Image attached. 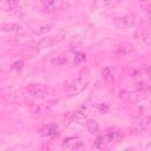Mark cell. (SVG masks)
Returning a JSON list of instances; mask_svg holds the SVG:
<instances>
[{
    "label": "cell",
    "mask_w": 151,
    "mask_h": 151,
    "mask_svg": "<svg viewBox=\"0 0 151 151\" xmlns=\"http://www.w3.org/2000/svg\"><path fill=\"white\" fill-rule=\"evenodd\" d=\"M134 51L133 46L129 42H123V44H119L114 51L117 57H126V55H130L132 52Z\"/></svg>",
    "instance_id": "10"
},
{
    "label": "cell",
    "mask_w": 151,
    "mask_h": 151,
    "mask_svg": "<svg viewBox=\"0 0 151 151\" xmlns=\"http://www.w3.org/2000/svg\"><path fill=\"white\" fill-rule=\"evenodd\" d=\"M26 90H27L28 94L34 98H44L48 92L47 86L44 84H31L27 86Z\"/></svg>",
    "instance_id": "4"
},
{
    "label": "cell",
    "mask_w": 151,
    "mask_h": 151,
    "mask_svg": "<svg viewBox=\"0 0 151 151\" xmlns=\"http://www.w3.org/2000/svg\"><path fill=\"white\" fill-rule=\"evenodd\" d=\"M65 120L67 124H86V122H87L85 114L79 111L67 113L65 116Z\"/></svg>",
    "instance_id": "6"
},
{
    "label": "cell",
    "mask_w": 151,
    "mask_h": 151,
    "mask_svg": "<svg viewBox=\"0 0 151 151\" xmlns=\"http://www.w3.org/2000/svg\"><path fill=\"white\" fill-rule=\"evenodd\" d=\"M61 145L63 147H66L70 150H79L84 146V142L78 137H70V138H66Z\"/></svg>",
    "instance_id": "9"
},
{
    "label": "cell",
    "mask_w": 151,
    "mask_h": 151,
    "mask_svg": "<svg viewBox=\"0 0 151 151\" xmlns=\"http://www.w3.org/2000/svg\"><path fill=\"white\" fill-rule=\"evenodd\" d=\"M6 5L9 11H17L20 8V1L19 0H6Z\"/></svg>",
    "instance_id": "18"
},
{
    "label": "cell",
    "mask_w": 151,
    "mask_h": 151,
    "mask_svg": "<svg viewBox=\"0 0 151 151\" xmlns=\"http://www.w3.org/2000/svg\"><path fill=\"white\" fill-rule=\"evenodd\" d=\"M83 60H85V55H84V54H78L77 57H74V63H76V64H79V63H81Z\"/></svg>",
    "instance_id": "21"
},
{
    "label": "cell",
    "mask_w": 151,
    "mask_h": 151,
    "mask_svg": "<svg viewBox=\"0 0 151 151\" xmlns=\"http://www.w3.org/2000/svg\"><path fill=\"white\" fill-rule=\"evenodd\" d=\"M58 126L54 124H50L46 125L42 130H41V136L42 137H47V138H53L55 136H58Z\"/></svg>",
    "instance_id": "11"
},
{
    "label": "cell",
    "mask_w": 151,
    "mask_h": 151,
    "mask_svg": "<svg viewBox=\"0 0 151 151\" xmlns=\"http://www.w3.org/2000/svg\"><path fill=\"white\" fill-rule=\"evenodd\" d=\"M86 127H87V130L91 134H94L99 130V124L96 120H87L86 122Z\"/></svg>",
    "instance_id": "17"
},
{
    "label": "cell",
    "mask_w": 151,
    "mask_h": 151,
    "mask_svg": "<svg viewBox=\"0 0 151 151\" xmlns=\"http://www.w3.org/2000/svg\"><path fill=\"white\" fill-rule=\"evenodd\" d=\"M123 137H124V132L123 131H118V130L110 131V132H106L104 134H100L96 139L93 146L97 147V149H103V147H105L109 144L120 142L123 139Z\"/></svg>",
    "instance_id": "1"
},
{
    "label": "cell",
    "mask_w": 151,
    "mask_h": 151,
    "mask_svg": "<svg viewBox=\"0 0 151 151\" xmlns=\"http://www.w3.org/2000/svg\"><path fill=\"white\" fill-rule=\"evenodd\" d=\"M68 61V58L66 54H60L59 57L52 59V65L53 66H63V65H66Z\"/></svg>",
    "instance_id": "15"
},
{
    "label": "cell",
    "mask_w": 151,
    "mask_h": 151,
    "mask_svg": "<svg viewBox=\"0 0 151 151\" xmlns=\"http://www.w3.org/2000/svg\"><path fill=\"white\" fill-rule=\"evenodd\" d=\"M63 35H48V37H44L41 38L39 41H33L32 44V48L34 50H42V48H47L53 46L54 44H57L59 40H61Z\"/></svg>",
    "instance_id": "3"
},
{
    "label": "cell",
    "mask_w": 151,
    "mask_h": 151,
    "mask_svg": "<svg viewBox=\"0 0 151 151\" xmlns=\"http://www.w3.org/2000/svg\"><path fill=\"white\" fill-rule=\"evenodd\" d=\"M101 77L104 79L105 83L107 84H112L113 80H114V71L112 67H105L103 71H101Z\"/></svg>",
    "instance_id": "13"
},
{
    "label": "cell",
    "mask_w": 151,
    "mask_h": 151,
    "mask_svg": "<svg viewBox=\"0 0 151 151\" xmlns=\"http://www.w3.org/2000/svg\"><path fill=\"white\" fill-rule=\"evenodd\" d=\"M2 31L9 33H20L22 32V26L17 22H7L2 26Z\"/></svg>",
    "instance_id": "12"
},
{
    "label": "cell",
    "mask_w": 151,
    "mask_h": 151,
    "mask_svg": "<svg viewBox=\"0 0 151 151\" xmlns=\"http://www.w3.org/2000/svg\"><path fill=\"white\" fill-rule=\"evenodd\" d=\"M22 66H24V63H22L21 60H19V61H15V63L12 65V68H13V70H17V71H20V70L22 68Z\"/></svg>",
    "instance_id": "20"
},
{
    "label": "cell",
    "mask_w": 151,
    "mask_h": 151,
    "mask_svg": "<svg viewBox=\"0 0 151 151\" xmlns=\"http://www.w3.org/2000/svg\"><path fill=\"white\" fill-rule=\"evenodd\" d=\"M144 70H145V72L147 73L149 78L151 79V65H145V66H144Z\"/></svg>",
    "instance_id": "22"
},
{
    "label": "cell",
    "mask_w": 151,
    "mask_h": 151,
    "mask_svg": "<svg viewBox=\"0 0 151 151\" xmlns=\"http://www.w3.org/2000/svg\"><path fill=\"white\" fill-rule=\"evenodd\" d=\"M33 39L31 38V37H28L26 33H24V32H20V33H18L17 35H14L13 38H12V40H9V42L11 44H13V45H19V46H32V44H33Z\"/></svg>",
    "instance_id": "5"
},
{
    "label": "cell",
    "mask_w": 151,
    "mask_h": 151,
    "mask_svg": "<svg viewBox=\"0 0 151 151\" xmlns=\"http://www.w3.org/2000/svg\"><path fill=\"white\" fill-rule=\"evenodd\" d=\"M150 124V117L147 116H140L138 117L134 123H133V131L134 133H139V132H143L144 130H146V127L149 126Z\"/></svg>",
    "instance_id": "8"
},
{
    "label": "cell",
    "mask_w": 151,
    "mask_h": 151,
    "mask_svg": "<svg viewBox=\"0 0 151 151\" xmlns=\"http://www.w3.org/2000/svg\"><path fill=\"white\" fill-rule=\"evenodd\" d=\"M88 80H90V79H88V77H87L86 74H81V76L77 77V78L71 83V85L68 86V90H67L68 94H70V96H74V94L80 93V92L87 86Z\"/></svg>",
    "instance_id": "2"
},
{
    "label": "cell",
    "mask_w": 151,
    "mask_h": 151,
    "mask_svg": "<svg viewBox=\"0 0 151 151\" xmlns=\"http://www.w3.org/2000/svg\"><path fill=\"white\" fill-rule=\"evenodd\" d=\"M113 2H114V0H94L93 7L97 9H100V8H105L110 5H112Z\"/></svg>",
    "instance_id": "16"
},
{
    "label": "cell",
    "mask_w": 151,
    "mask_h": 151,
    "mask_svg": "<svg viewBox=\"0 0 151 151\" xmlns=\"http://www.w3.org/2000/svg\"><path fill=\"white\" fill-rule=\"evenodd\" d=\"M112 24L117 28H129L134 25V20L131 17L123 15V17H117L112 20Z\"/></svg>",
    "instance_id": "7"
},
{
    "label": "cell",
    "mask_w": 151,
    "mask_h": 151,
    "mask_svg": "<svg viewBox=\"0 0 151 151\" xmlns=\"http://www.w3.org/2000/svg\"><path fill=\"white\" fill-rule=\"evenodd\" d=\"M51 27H52V25H41V26H39L38 27V29H37V33L38 34H42V33H46V32H48L50 29H51Z\"/></svg>",
    "instance_id": "19"
},
{
    "label": "cell",
    "mask_w": 151,
    "mask_h": 151,
    "mask_svg": "<svg viewBox=\"0 0 151 151\" xmlns=\"http://www.w3.org/2000/svg\"><path fill=\"white\" fill-rule=\"evenodd\" d=\"M40 4L47 12H54L58 8V2L55 0H40Z\"/></svg>",
    "instance_id": "14"
}]
</instances>
